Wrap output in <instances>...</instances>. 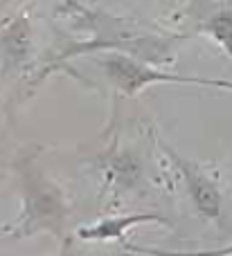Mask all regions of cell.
I'll return each mask as SVG.
<instances>
[{
	"label": "cell",
	"instance_id": "6da1fadb",
	"mask_svg": "<svg viewBox=\"0 0 232 256\" xmlns=\"http://www.w3.org/2000/svg\"><path fill=\"white\" fill-rule=\"evenodd\" d=\"M104 72L111 79V84L115 86L117 92H122L124 97H135L138 92H142L147 86L151 84H201V86H228V81H212V79H196V76H178L169 74V72H160L147 68L142 63L133 61L129 56L122 54H111L102 61Z\"/></svg>",
	"mask_w": 232,
	"mask_h": 256
},
{
	"label": "cell",
	"instance_id": "7a4b0ae2",
	"mask_svg": "<svg viewBox=\"0 0 232 256\" xmlns=\"http://www.w3.org/2000/svg\"><path fill=\"white\" fill-rule=\"evenodd\" d=\"M169 155L176 160V164H178V168H180V173H183L185 184H187V191H189V196H192L196 209L207 218H219V214H221V191H219V186H216V182L205 176L203 166L178 158V155H174V150H169Z\"/></svg>",
	"mask_w": 232,
	"mask_h": 256
},
{
	"label": "cell",
	"instance_id": "3957f363",
	"mask_svg": "<svg viewBox=\"0 0 232 256\" xmlns=\"http://www.w3.org/2000/svg\"><path fill=\"white\" fill-rule=\"evenodd\" d=\"M167 222L158 214H129V216H115V218H104L102 222H95L90 227H81L79 236L84 240H120L131 227L140 225V222Z\"/></svg>",
	"mask_w": 232,
	"mask_h": 256
}]
</instances>
